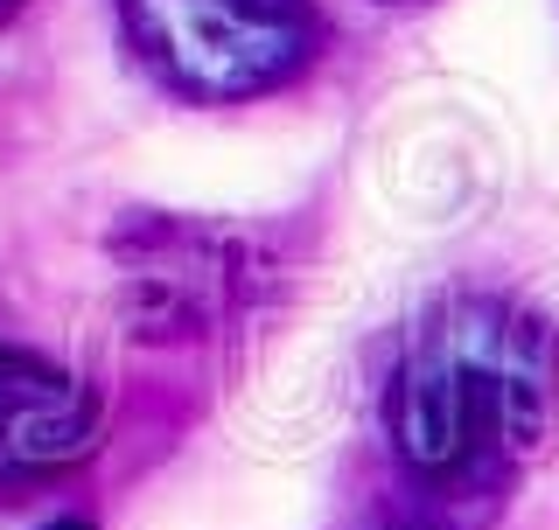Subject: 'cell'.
Masks as SVG:
<instances>
[{
	"label": "cell",
	"instance_id": "cell-5",
	"mask_svg": "<svg viewBox=\"0 0 559 530\" xmlns=\"http://www.w3.org/2000/svg\"><path fill=\"white\" fill-rule=\"evenodd\" d=\"M378 530H454L448 517H433V509H406V517H384Z\"/></svg>",
	"mask_w": 559,
	"mask_h": 530
},
{
	"label": "cell",
	"instance_id": "cell-4",
	"mask_svg": "<svg viewBox=\"0 0 559 530\" xmlns=\"http://www.w3.org/2000/svg\"><path fill=\"white\" fill-rule=\"evenodd\" d=\"M105 405L84 377L0 342V474H57L98 454Z\"/></svg>",
	"mask_w": 559,
	"mask_h": 530
},
{
	"label": "cell",
	"instance_id": "cell-6",
	"mask_svg": "<svg viewBox=\"0 0 559 530\" xmlns=\"http://www.w3.org/2000/svg\"><path fill=\"white\" fill-rule=\"evenodd\" d=\"M43 530H98V523H92V517H49Z\"/></svg>",
	"mask_w": 559,
	"mask_h": 530
},
{
	"label": "cell",
	"instance_id": "cell-7",
	"mask_svg": "<svg viewBox=\"0 0 559 530\" xmlns=\"http://www.w3.org/2000/svg\"><path fill=\"white\" fill-rule=\"evenodd\" d=\"M14 8H22V0H0V22H8V14H14Z\"/></svg>",
	"mask_w": 559,
	"mask_h": 530
},
{
	"label": "cell",
	"instance_id": "cell-1",
	"mask_svg": "<svg viewBox=\"0 0 559 530\" xmlns=\"http://www.w3.org/2000/svg\"><path fill=\"white\" fill-rule=\"evenodd\" d=\"M559 412V342L546 314L454 287L413 314L378 392L392 468L419 509L462 523L503 503L538 461Z\"/></svg>",
	"mask_w": 559,
	"mask_h": 530
},
{
	"label": "cell",
	"instance_id": "cell-3",
	"mask_svg": "<svg viewBox=\"0 0 559 530\" xmlns=\"http://www.w3.org/2000/svg\"><path fill=\"white\" fill-rule=\"evenodd\" d=\"M133 63L182 105H245L301 84L329 57L314 0H119Z\"/></svg>",
	"mask_w": 559,
	"mask_h": 530
},
{
	"label": "cell",
	"instance_id": "cell-2",
	"mask_svg": "<svg viewBox=\"0 0 559 530\" xmlns=\"http://www.w3.org/2000/svg\"><path fill=\"white\" fill-rule=\"evenodd\" d=\"M112 279L133 342L182 349L259 322L287 287V258L273 252V231L252 224L140 209L112 231Z\"/></svg>",
	"mask_w": 559,
	"mask_h": 530
},
{
	"label": "cell",
	"instance_id": "cell-8",
	"mask_svg": "<svg viewBox=\"0 0 559 530\" xmlns=\"http://www.w3.org/2000/svg\"><path fill=\"white\" fill-rule=\"evenodd\" d=\"M384 8H419V0H384Z\"/></svg>",
	"mask_w": 559,
	"mask_h": 530
}]
</instances>
